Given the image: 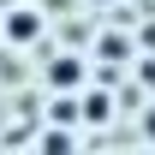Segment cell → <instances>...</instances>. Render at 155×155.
<instances>
[{"label":"cell","mask_w":155,"mask_h":155,"mask_svg":"<svg viewBox=\"0 0 155 155\" xmlns=\"http://www.w3.org/2000/svg\"><path fill=\"white\" fill-rule=\"evenodd\" d=\"M48 84H54V90H78V84H84V66H78V60H54V66H48Z\"/></svg>","instance_id":"6da1fadb"},{"label":"cell","mask_w":155,"mask_h":155,"mask_svg":"<svg viewBox=\"0 0 155 155\" xmlns=\"http://www.w3.org/2000/svg\"><path fill=\"white\" fill-rule=\"evenodd\" d=\"M149 137H155V114H149Z\"/></svg>","instance_id":"3957f363"},{"label":"cell","mask_w":155,"mask_h":155,"mask_svg":"<svg viewBox=\"0 0 155 155\" xmlns=\"http://www.w3.org/2000/svg\"><path fill=\"white\" fill-rule=\"evenodd\" d=\"M36 30H42V18H36V12H12V18H6V36H12V42H30Z\"/></svg>","instance_id":"7a4b0ae2"}]
</instances>
